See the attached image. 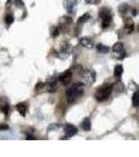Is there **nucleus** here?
<instances>
[{"mask_svg": "<svg viewBox=\"0 0 139 157\" xmlns=\"http://www.w3.org/2000/svg\"><path fill=\"white\" fill-rule=\"evenodd\" d=\"M82 83H77L75 85H73L71 88H69L66 92V95H67V99L69 103H72L74 101H76L79 96H82L83 92H84V87H83Z\"/></svg>", "mask_w": 139, "mask_h": 157, "instance_id": "obj_1", "label": "nucleus"}, {"mask_svg": "<svg viewBox=\"0 0 139 157\" xmlns=\"http://www.w3.org/2000/svg\"><path fill=\"white\" fill-rule=\"evenodd\" d=\"M112 90H113V85L111 84H106L104 86H101L96 92H95V98L98 101V102H104L106 101L110 94L112 93Z\"/></svg>", "mask_w": 139, "mask_h": 157, "instance_id": "obj_2", "label": "nucleus"}, {"mask_svg": "<svg viewBox=\"0 0 139 157\" xmlns=\"http://www.w3.org/2000/svg\"><path fill=\"white\" fill-rule=\"evenodd\" d=\"M99 16H100L101 21H103V23H101L103 27L106 28L107 26H108L111 22H112V14H111L110 11L107 10V9H101V11H100V13H99Z\"/></svg>", "mask_w": 139, "mask_h": 157, "instance_id": "obj_3", "label": "nucleus"}, {"mask_svg": "<svg viewBox=\"0 0 139 157\" xmlns=\"http://www.w3.org/2000/svg\"><path fill=\"white\" fill-rule=\"evenodd\" d=\"M113 52H114V57L117 59H122L126 57V51L123 48V44L120 42H117L113 46Z\"/></svg>", "mask_w": 139, "mask_h": 157, "instance_id": "obj_4", "label": "nucleus"}, {"mask_svg": "<svg viewBox=\"0 0 139 157\" xmlns=\"http://www.w3.org/2000/svg\"><path fill=\"white\" fill-rule=\"evenodd\" d=\"M83 80L84 83L87 85H92L95 82V72L93 70H86L83 73Z\"/></svg>", "mask_w": 139, "mask_h": 157, "instance_id": "obj_5", "label": "nucleus"}, {"mask_svg": "<svg viewBox=\"0 0 139 157\" xmlns=\"http://www.w3.org/2000/svg\"><path fill=\"white\" fill-rule=\"evenodd\" d=\"M60 81L63 85H68L72 79V71L71 70H67L66 72H64L63 74L60 75Z\"/></svg>", "mask_w": 139, "mask_h": 157, "instance_id": "obj_6", "label": "nucleus"}, {"mask_svg": "<svg viewBox=\"0 0 139 157\" xmlns=\"http://www.w3.org/2000/svg\"><path fill=\"white\" fill-rule=\"evenodd\" d=\"M65 133H66V135H67L68 137L74 136V135L77 133V129H76L74 126H72V125H68V126H66V128H65Z\"/></svg>", "mask_w": 139, "mask_h": 157, "instance_id": "obj_7", "label": "nucleus"}, {"mask_svg": "<svg viewBox=\"0 0 139 157\" xmlns=\"http://www.w3.org/2000/svg\"><path fill=\"white\" fill-rule=\"evenodd\" d=\"M64 5H65V9L67 10V12H68L69 14H73V13L75 12L76 6H75V3H74V2L69 1V0H65V1H64Z\"/></svg>", "mask_w": 139, "mask_h": 157, "instance_id": "obj_8", "label": "nucleus"}, {"mask_svg": "<svg viewBox=\"0 0 139 157\" xmlns=\"http://www.w3.org/2000/svg\"><path fill=\"white\" fill-rule=\"evenodd\" d=\"M79 44H81L82 46L86 47V48H92V47H93V42H92V40L89 39V38H82V39L79 40Z\"/></svg>", "mask_w": 139, "mask_h": 157, "instance_id": "obj_9", "label": "nucleus"}, {"mask_svg": "<svg viewBox=\"0 0 139 157\" xmlns=\"http://www.w3.org/2000/svg\"><path fill=\"white\" fill-rule=\"evenodd\" d=\"M55 90H57V83H55V81H50L47 83V91L48 92H55Z\"/></svg>", "mask_w": 139, "mask_h": 157, "instance_id": "obj_10", "label": "nucleus"}, {"mask_svg": "<svg viewBox=\"0 0 139 157\" xmlns=\"http://www.w3.org/2000/svg\"><path fill=\"white\" fill-rule=\"evenodd\" d=\"M82 128L84 129L85 131H89L90 129H91V122H90V119L89 118H85L84 120H83V123H82Z\"/></svg>", "mask_w": 139, "mask_h": 157, "instance_id": "obj_11", "label": "nucleus"}, {"mask_svg": "<svg viewBox=\"0 0 139 157\" xmlns=\"http://www.w3.org/2000/svg\"><path fill=\"white\" fill-rule=\"evenodd\" d=\"M122 72H123V67H122V65H116L115 68H114V75L117 76V77H119V76L122 74Z\"/></svg>", "mask_w": 139, "mask_h": 157, "instance_id": "obj_12", "label": "nucleus"}, {"mask_svg": "<svg viewBox=\"0 0 139 157\" xmlns=\"http://www.w3.org/2000/svg\"><path fill=\"white\" fill-rule=\"evenodd\" d=\"M26 109H27V108H26V106H25L24 104H22V103L17 105V110H18V111H19V113H20L21 115H23V116H24V115H25V113H26Z\"/></svg>", "mask_w": 139, "mask_h": 157, "instance_id": "obj_13", "label": "nucleus"}, {"mask_svg": "<svg viewBox=\"0 0 139 157\" xmlns=\"http://www.w3.org/2000/svg\"><path fill=\"white\" fill-rule=\"evenodd\" d=\"M0 109H1V111L4 113V114H8L9 111H10V106L9 104L3 102V103H0Z\"/></svg>", "mask_w": 139, "mask_h": 157, "instance_id": "obj_14", "label": "nucleus"}, {"mask_svg": "<svg viewBox=\"0 0 139 157\" xmlns=\"http://www.w3.org/2000/svg\"><path fill=\"white\" fill-rule=\"evenodd\" d=\"M96 49H97L98 52H100V54H107V52L109 51V47H108V46H105V45H103V44H97Z\"/></svg>", "mask_w": 139, "mask_h": 157, "instance_id": "obj_15", "label": "nucleus"}, {"mask_svg": "<svg viewBox=\"0 0 139 157\" xmlns=\"http://www.w3.org/2000/svg\"><path fill=\"white\" fill-rule=\"evenodd\" d=\"M132 102H133V105H134L135 107H137L138 105H139V93H138V91H136V92L133 94Z\"/></svg>", "mask_w": 139, "mask_h": 157, "instance_id": "obj_16", "label": "nucleus"}, {"mask_svg": "<svg viewBox=\"0 0 139 157\" xmlns=\"http://www.w3.org/2000/svg\"><path fill=\"white\" fill-rule=\"evenodd\" d=\"M90 18V15L89 14H84L82 17H79V19H78V21H77V23L79 24V23H84V22H86V21H88V19Z\"/></svg>", "mask_w": 139, "mask_h": 157, "instance_id": "obj_17", "label": "nucleus"}, {"mask_svg": "<svg viewBox=\"0 0 139 157\" xmlns=\"http://www.w3.org/2000/svg\"><path fill=\"white\" fill-rule=\"evenodd\" d=\"M133 27H134V24H133V22H132V21H130L129 23H127V24H126V27H125V28H126V31L130 34V33H132V32H133Z\"/></svg>", "mask_w": 139, "mask_h": 157, "instance_id": "obj_18", "label": "nucleus"}, {"mask_svg": "<svg viewBox=\"0 0 139 157\" xmlns=\"http://www.w3.org/2000/svg\"><path fill=\"white\" fill-rule=\"evenodd\" d=\"M13 22H14V16H13V15H8V16H5V23H6V24L11 25Z\"/></svg>", "mask_w": 139, "mask_h": 157, "instance_id": "obj_19", "label": "nucleus"}, {"mask_svg": "<svg viewBox=\"0 0 139 157\" xmlns=\"http://www.w3.org/2000/svg\"><path fill=\"white\" fill-rule=\"evenodd\" d=\"M129 10H130V8H129V5H127V4H122V5L119 6V12L122 13V14H125V13L128 12Z\"/></svg>", "mask_w": 139, "mask_h": 157, "instance_id": "obj_20", "label": "nucleus"}, {"mask_svg": "<svg viewBox=\"0 0 139 157\" xmlns=\"http://www.w3.org/2000/svg\"><path fill=\"white\" fill-rule=\"evenodd\" d=\"M59 28L58 27H55V28H53V31H52V33H51V36L53 37V38H55V37H58L59 36Z\"/></svg>", "mask_w": 139, "mask_h": 157, "instance_id": "obj_21", "label": "nucleus"}, {"mask_svg": "<svg viewBox=\"0 0 139 157\" xmlns=\"http://www.w3.org/2000/svg\"><path fill=\"white\" fill-rule=\"evenodd\" d=\"M43 86H44V84H43L42 82H39V83L36 85V88H35V89H36V91H39V90H41V89L43 88Z\"/></svg>", "mask_w": 139, "mask_h": 157, "instance_id": "obj_22", "label": "nucleus"}, {"mask_svg": "<svg viewBox=\"0 0 139 157\" xmlns=\"http://www.w3.org/2000/svg\"><path fill=\"white\" fill-rule=\"evenodd\" d=\"M9 126L8 125H0V130H8Z\"/></svg>", "mask_w": 139, "mask_h": 157, "instance_id": "obj_23", "label": "nucleus"}, {"mask_svg": "<svg viewBox=\"0 0 139 157\" xmlns=\"http://www.w3.org/2000/svg\"><path fill=\"white\" fill-rule=\"evenodd\" d=\"M87 2H89V3H94L95 2V0H86Z\"/></svg>", "mask_w": 139, "mask_h": 157, "instance_id": "obj_24", "label": "nucleus"}, {"mask_svg": "<svg viewBox=\"0 0 139 157\" xmlns=\"http://www.w3.org/2000/svg\"><path fill=\"white\" fill-rule=\"evenodd\" d=\"M26 139H36V137H33V136H27Z\"/></svg>", "mask_w": 139, "mask_h": 157, "instance_id": "obj_25", "label": "nucleus"}]
</instances>
